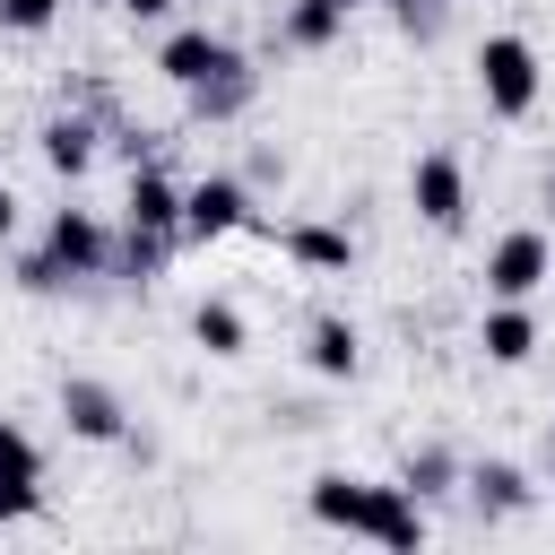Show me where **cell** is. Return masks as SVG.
Instances as JSON below:
<instances>
[{
	"instance_id": "obj_24",
	"label": "cell",
	"mask_w": 555,
	"mask_h": 555,
	"mask_svg": "<svg viewBox=\"0 0 555 555\" xmlns=\"http://www.w3.org/2000/svg\"><path fill=\"white\" fill-rule=\"evenodd\" d=\"M35 512H43V486H0V529H17Z\"/></svg>"
},
{
	"instance_id": "obj_10",
	"label": "cell",
	"mask_w": 555,
	"mask_h": 555,
	"mask_svg": "<svg viewBox=\"0 0 555 555\" xmlns=\"http://www.w3.org/2000/svg\"><path fill=\"white\" fill-rule=\"evenodd\" d=\"M35 156H43L61 182H87V173H95V156H104V121H95V113H78V104H61V113L35 130Z\"/></svg>"
},
{
	"instance_id": "obj_29",
	"label": "cell",
	"mask_w": 555,
	"mask_h": 555,
	"mask_svg": "<svg viewBox=\"0 0 555 555\" xmlns=\"http://www.w3.org/2000/svg\"><path fill=\"white\" fill-rule=\"evenodd\" d=\"M546 477H555V442H546Z\"/></svg>"
},
{
	"instance_id": "obj_8",
	"label": "cell",
	"mask_w": 555,
	"mask_h": 555,
	"mask_svg": "<svg viewBox=\"0 0 555 555\" xmlns=\"http://www.w3.org/2000/svg\"><path fill=\"white\" fill-rule=\"evenodd\" d=\"M260 234H269V225H260ZM269 243H278L286 269H304V278H356V234L330 225V217H286Z\"/></svg>"
},
{
	"instance_id": "obj_21",
	"label": "cell",
	"mask_w": 555,
	"mask_h": 555,
	"mask_svg": "<svg viewBox=\"0 0 555 555\" xmlns=\"http://www.w3.org/2000/svg\"><path fill=\"white\" fill-rule=\"evenodd\" d=\"M0 486H43V442L17 416H0Z\"/></svg>"
},
{
	"instance_id": "obj_18",
	"label": "cell",
	"mask_w": 555,
	"mask_h": 555,
	"mask_svg": "<svg viewBox=\"0 0 555 555\" xmlns=\"http://www.w3.org/2000/svg\"><path fill=\"white\" fill-rule=\"evenodd\" d=\"M165 260H173V234H147V225H113V260H104V278H121V286H156L165 278Z\"/></svg>"
},
{
	"instance_id": "obj_2",
	"label": "cell",
	"mask_w": 555,
	"mask_h": 555,
	"mask_svg": "<svg viewBox=\"0 0 555 555\" xmlns=\"http://www.w3.org/2000/svg\"><path fill=\"white\" fill-rule=\"evenodd\" d=\"M408 208H416V225H425V234H460V225H468L477 182H468L460 147H425V156L408 165Z\"/></svg>"
},
{
	"instance_id": "obj_6",
	"label": "cell",
	"mask_w": 555,
	"mask_h": 555,
	"mask_svg": "<svg viewBox=\"0 0 555 555\" xmlns=\"http://www.w3.org/2000/svg\"><path fill=\"white\" fill-rule=\"evenodd\" d=\"M35 251L61 269V286H87V278H104V260H113V225H104L95 208H52Z\"/></svg>"
},
{
	"instance_id": "obj_9",
	"label": "cell",
	"mask_w": 555,
	"mask_h": 555,
	"mask_svg": "<svg viewBox=\"0 0 555 555\" xmlns=\"http://www.w3.org/2000/svg\"><path fill=\"white\" fill-rule=\"evenodd\" d=\"M538 304H520V295H486V312H477V356L494 364V373H520L529 356H538Z\"/></svg>"
},
{
	"instance_id": "obj_32",
	"label": "cell",
	"mask_w": 555,
	"mask_h": 555,
	"mask_svg": "<svg viewBox=\"0 0 555 555\" xmlns=\"http://www.w3.org/2000/svg\"><path fill=\"white\" fill-rule=\"evenodd\" d=\"M182 9H199V0H182Z\"/></svg>"
},
{
	"instance_id": "obj_7",
	"label": "cell",
	"mask_w": 555,
	"mask_h": 555,
	"mask_svg": "<svg viewBox=\"0 0 555 555\" xmlns=\"http://www.w3.org/2000/svg\"><path fill=\"white\" fill-rule=\"evenodd\" d=\"M460 494H468L477 520H520V512H538V477H529L520 460H503V451L460 460Z\"/></svg>"
},
{
	"instance_id": "obj_20",
	"label": "cell",
	"mask_w": 555,
	"mask_h": 555,
	"mask_svg": "<svg viewBox=\"0 0 555 555\" xmlns=\"http://www.w3.org/2000/svg\"><path fill=\"white\" fill-rule=\"evenodd\" d=\"M399 486H408L416 503L460 494V451H451V442H408V451H399Z\"/></svg>"
},
{
	"instance_id": "obj_17",
	"label": "cell",
	"mask_w": 555,
	"mask_h": 555,
	"mask_svg": "<svg viewBox=\"0 0 555 555\" xmlns=\"http://www.w3.org/2000/svg\"><path fill=\"white\" fill-rule=\"evenodd\" d=\"M191 347H199L208 364L251 356V321H243V304H234V295H199V304H191Z\"/></svg>"
},
{
	"instance_id": "obj_25",
	"label": "cell",
	"mask_w": 555,
	"mask_h": 555,
	"mask_svg": "<svg viewBox=\"0 0 555 555\" xmlns=\"http://www.w3.org/2000/svg\"><path fill=\"white\" fill-rule=\"evenodd\" d=\"M243 182H251V191H269V182H286V156H278V147H251V165H243Z\"/></svg>"
},
{
	"instance_id": "obj_33",
	"label": "cell",
	"mask_w": 555,
	"mask_h": 555,
	"mask_svg": "<svg viewBox=\"0 0 555 555\" xmlns=\"http://www.w3.org/2000/svg\"><path fill=\"white\" fill-rule=\"evenodd\" d=\"M347 9H364V0H347Z\"/></svg>"
},
{
	"instance_id": "obj_5",
	"label": "cell",
	"mask_w": 555,
	"mask_h": 555,
	"mask_svg": "<svg viewBox=\"0 0 555 555\" xmlns=\"http://www.w3.org/2000/svg\"><path fill=\"white\" fill-rule=\"evenodd\" d=\"M52 408H61V425H69V442H95V451H121V434H130V399L104 382V373H61V390H52Z\"/></svg>"
},
{
	"instance_id": "obj_28",
	"label": "cell",
	"mask_w": 555,
	"mask_h": 555,
	"mask_svg": "<svg viewBox=\"0 0 555 555\" xmlns=\"http://www.w3.org/2000/svg\"><path fill=\"white\" fill-rule=\"evenodd\" d=\"M538 208H555V165H546V173H538Z\"/></svg>"
},
{
	"instance_id": "obj_27",
	"label": "cell",
	"mask_w": 555,
	"mask_h": 555,
	"mask_svg": "<svg viewBox=\"0 0 555 555\" xmlns=\"http://www.w3.org/2000/svg\"><path fill=\"white\" fill-rule=\"evenodd\" d=\"M17 217H26V199H17L9 182H0V243H17Z\"/></svg>"
},
{
	"instance_id": "obj_13",
	"label": "cell",
	"mask_w": 555,
	"mask_h": 555,
	"mask_svg": "<svg viewBox=\"0 0 555 555\" xmlns=\"http://www.w3.org/2000/svg\"><path fill=\"white\" fill-rule=\"evenodd\" d=\"M304 373L312 382H356L364 373V330L347 312H312L304 321Z\"/></svg>"
},
{
	"instance_id": "obj_14",
	"label": "cell",
	"mask_w": 555,
	"mask_h": 555,
	"mask_svg": "<svg viewBox=\"0 0 555 555\" xmlns=\"http://www.w3.org/2000/svg\"><path fill=\"white\" fill-rule=\"evenodd\" d=\"M304 512H312V529L364 538V512H373V477H356V468H321V477L304 486Z\"/></svg>"
},
{
	"instance_id": "obj_16",
	"label": "cell",
	"mask_w": 555,
	"mask_h": 555,
	"mask_svg": "<svg viewBox=\"0 0 555 555\" xmlns=\"http://www.w3.org/2000/svg\"><path fill=\"white\" fill-rule=\"evenodd\" d=\"M121 217H130V225H147V234H173V243H182V182H173L165 165H130Z\"/></svg>"
},
{
	"instance_id": "obj_26",
	"label": "cell",
	"mask_w": 555,
	"mask_h": 555,
	"mask_svg": "<svg viewBox=\"0 0 555 555\" xmlns=\"http://www.w3.org/2000/svg\"><path fill=\"white\" fill-rule=\"evenodd\" d=\"M113 9H121V17H139V26H165L182 0H113Z\"/></svg>"
},
{
	"instance_id": "obj_15",
	"label": "cell",
	"mask_w": 555,
	"mask_h": 555,
	"mask_svg": "<svg viewBox=\"0 0 555 555\" xmlns=\"http://www.w3.org/2000/svg\"><path fill=\"white\" fill-rule=\"evenodd\" d=\"M364 538H373V546H390V555H416V546L434 538V520H425V503H416L399 477H373V512H364Z\"/></svg>"
},
{
	"instance_id": "obj_12",
	"label": "cell",
	"mask_w": 555,
	"mask_h": 555,
	"mask_svg": "<svg viewBox=\"0 0 555 555\" xmlns=\"http://www.w3.org/2000/svg\"><path fill=\"white\" fill-rule=\"evenodd\" d=\"M260 104V69H251V52H234L217 78H199V87H182V113L199 121V130H217V121H243Z\"/></svg>"
},
{
	"instance_id": "obj_19",
	"label": "cell",
	"mask_w": 555,
	"mask_h": 555,
	"mask_svg": "<svg viewBox=\"0 0 555 555\" xmlns=\"http://www.w3.org/2000/svg\"><path fill=\"white\" fill-rule=\"evenodd\" d=\"M347 0H286V17H278V43L286 52H330L338 35H347Z\"/></svg>"
},
{
	"instance_id": "obj_4",
	"label": "cell",
	"mask_w": 555,
	"mask_h": 555,
	"mask_svg": "<svg viewBox=\"0 0 555 555\" xmlns=\"http://www.w3.org/2000/svg\"><path fill=\"white\" fill-rule=\"evenodd\" d=\"M546 278H555V243H546V225H503V234L486 243V260H477V286H486V295H520V304H538Z\"/></svg>"
},
{
	"instance_id": "obj_1",
	"label": "cell",
	"mask_w": 555,
	"mask_h": 555,
	"mask_svg": "<svg viewBox=\"0 0 555 555\" xmlns=\"http://www.w3.org/2000/svg\"><path fill=\"white\" fill-rule=\"evenodd\" d=\"M468 78H477V104H486L494 121H529L538 95H546V52H538L520 26H494V35H477Z\"/></svg>"
},
{
	"instance_id": "obj_23",
	"label": "cell",
	"mask_w": 555,
	"mask_h": 555,
	"mask_svg": "<svg viewBox=\"0 0 555 555\" xmlns=\"http://www.w3.org/2000/svg\"><path fill=\"white\" fill-rule=\"evenodd\" d=\"M17 295H69V286H61V269L43 251H17Z\"/></svg>"
},
{
	"instance_id": "obj_11",
	"label": "cell",
	"mask_w": 555,
	"mask_h": 555,
	"mask_svg": "<svg viewBox=\"0 0 555 555\" xmlns=\"http://www.w3.org/2000/svg\"><path fill=\"white\" fill-rule=\"evenodd\" d=\"M234 52H243V43H225L217 26H165V43H156V78H165V87H199V78H217Z\"/></svg>"
},
{
	"instance_id": "obj_31",
	"label": "cell",
	"mask_w": 555,
	"mask_h": 555,
	"mask_svg": "<svg viewBox=\"0 0 555 555\" xmlns=\"http://www.w3.org/2000/svg\"><path fill=\"white\" fill-rule=\"evenodd\" d=\"M382 9H408V0H382Z\"/></svg>"
},
{
	"instance_id": "obj_30",
	"label": "cell",
	"mask_w": 555,
	"mask_h": 555,
	"mask_svg": "<svg viewBox=\"0 0 555 555\" xmlns=\"http://www.w3.org/2000/svg\"><path fill=\"white\" fill-rule=\"evenodd\" d=\"M78 9H113V0H78Z\"/></svg>"
},
{
	"instance_id": "obj_35",
	"label": "cell",
	"mask_w": 555,
	"mask_h": 555,
	"mask_svg": "<svg viewBox=\"0 0 555 555\" xmlns=\"http://www.w3.org/2000/svg\"><path fill=\"white\" fill-rule=\"evenodd\" d=\"M0 35H9V26H0Z\"/></svg>"
},
{
	"instance_id": "obj_22",
	"label": "cell",
	"mask_w": 555,
	"mask_h": 555,
	"mask_svg": "<svg viewBox=\"0 0 555 555\" xmlns=\"http://www.w3.org/2000/svg\"><path fill=\"white\" fill-rule=\"evenodd\" d=\"M0 26L9 35H52L61 26V0H0Z\"/></svg>"
},
{
	"instance_id": "obj_34",
	"label": "cell",
	"mask_w": 555,
	"mask_h": 555,
	"mask_svg": "<svg viewBox=\"0 0 555 555\" xmlns=\"http://www.w3.org/2000/svg\"><path fill=\"white\" fill-rule=\"evenodd\" d=\"M546 286H555V278H546Z\"/></svg>"
},
{
	"instance_id": "obj_3",
	"label": "cell",
	"mask_w": 555,
	"mask_h": 555,
	"mask_svg": "<svg viewBox=\"0 0 555 555\" xmlns=\"http://www.w3.org/2000/svg\"><path fill=\"white\" fill-rule=\"evenodd\" d=\"M251 225H260V191L243 173L182 182V243H225V234H251Z\"/></svg>"
}]
</instances>
